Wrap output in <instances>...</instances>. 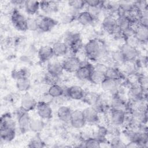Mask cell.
Masks as SVG:
<instances>
[{
  "instance_id": "cell-3",
  "label": "cell",
  "mask_w": 148,
  "mask_h": 148,
  "mask_svg": "<svg viewBox=\"0 0 148 148\" xmlns=\"http://www.w3.org/2000/svg\"><path fill=\"white\" fill-rule=\"evenodd\" d=\"M94 69V66L86 60L82 61L81 66L75 73V76L82 82L89 81Z\"/></svg>"
},
{
  "instance_id": "cell-39",
  "label": "cell",
  "mask_w": 148,
  "mask_h": 148,
  "mask_svg": "<svg viewBox=\"0 0 148 148\" xmlns=\"http://www.w3.org/2000/svg\"><path fill=\"white\" fill-rule=\"evenodd\" d=\"M138 83L145 91H147L148 78H147V76L146 74H144V73H142V74H139V75L138 74Z\"/></svg>"
},
{
  "instance_id": "cell-40",
  "label": "cell",
  "mask_w": 148,
  "mask_h": 148,
  "mask_svg": "<svg viewBox=\"0 0 148 148\" xmlns=\"http://www.w3.org/2000/svg\"><path fill=\"white\" fill-rule=\"evenodd\" d=\"M54 99V98L52 97L49 94H48V92H45V93L42 94L39 101H41L44 103L51 105L52 103H53Z\"/></svg>"
},
{
  "instance_id": "cell-5",
  "label": "cell",
  "mask_w": 148,
  "mask_h": 148,
  "mask_svg": "<svg viewBox=\"0 0 148 148\" xmlns=\"http://www.w3.org/2000/svg\"><path fill=\"white\" fill-rule=\"evenodd\" d=\"M64 71L68 73H75L81 66L82 61L75 55L66 57L62 62Z\"/></svg>"
},
{
  "instance_id": "cell-24",
  "label": "cell",
  "mask_w": 148,
  "mask_h": 148,
  "mask_svg": "<svg viewBox=\"0 0 148 148\" xmlns=\"http://www.w3.org/2000/svg\"><path fill=\"white\" fill-rule=\"evenodd\" d=\"M40 9L45 13L50 14L59 10V4L56 1H40Z\"/></svg>"
},
{
  "instance_id": "cell-20",
  "label": "cell",
  "mask_w": 148,
  "mask_h": 148,
  "mask_svg": "<svg viewBox=\"0 0 148 148\" xmlns=\"http://www.w3.org/2000/svg\"><path fill=\"white\" fill-rule=\"evenodd\" d=\"M78 23L82 26L92 25L96 19L87 10L80 12L76 17Z\"/></svg>"
},
{
  "instance_id": "cell-7",
  "label": "cell",
  "mask_w": 148,
  "mask_h": 148,
  "mask_svg": "<svg viewBox=\"0 0 148 148\" xmlns=\"http://www.w3.org/2000/svg\"><path fill=\"white\" fill-rule=\"evenodd\" d=\"M129 100H137L147 98V91H145L138 83L129 85L127 91Z\"/></svg>"
},
{
  "instance_id": "cell-14",
  "label": "cell",
  "mask_w": 148,
  "mask_h": 148,
  "mask_svg": "<svg viewBox=\"0 0 148 148\" xmlns=\"http://www.w3.org/2000/svg\"><path fill=\"white\" fill-rule=\"evenodd\" d=\"M21 110L17 116V125L21 133H25L30 130V123L31 118L27 112Z\"/></svg>"
},
{
  "instance_id": "cell-13",
  "label": "cell",
  "mask_w": 148,
  "mask_h": 148,
  "mask_svg": "<svg viewBox=\"0 0 148 148\" xmlns=\"http://www.w3.org/2000/svg\"><path fill=\"white\" fill-rule=\"evenodd\" d=\"M35 109L38 117L43 120H49L53 116V110L50 104L38 101Z\"/></svg>"
},
{
  "instance_id": "cell-2",
  "label": "cell",
  "mask_w": 148,
  "mask_h": 148,
  "mask_svg": "<svg viewBox=\"0 0 148 148\" xmlns=\"http://www.w3.org/2000/svg\"><path fill=\"white\" fill-rule=\"evenodd\" d=\"M10 18L14 27L18 31H25L27 30V18H26L17 9H14L13 10L11 13Z\"/></svg>"
},
{
  "instance_id": "cell-30",
  "label": "cell",
  "mask_w": 148,
  "mask_h": 148,
  "mask_svg": "<svg viewBox=\"0 0 148 148\" xmlns=\"http://www.w3.org/2000/svg\"><path fill=\"white\" fill-rule=\"evenodd\" d=\"M31 83L29 77H25L16 80V87L20 92H27L31 88Z\"/></svg>"
},
{
  "instance_id": "cell-10",
  "label": "cell",
  "mask_w": 148,
  "mask_h": 148,
  "mask_svg": "<svg viewBox=\"0 0 148 148\" xmlns=\"http://www.w3.org/2000/svg\"><path fill=\"white\" fill-rule=\"evenodd\" d=\"M110 108L112 109L121 110L125 112L129 111L128 102L123 98V97L117 94H114L110 97Z\"/></svg>"
},
{
  "instance_id": "cell-41",
  "label": "cell",
  "mask_w": 148,
  "mask_h": 148,
  "mask_svg": "<svg viewBox=\"0 0 148 148\" xmlns=\"http://www.w3.org/2000/svg\"><path fill=\"white\" fill-rule=\"evenodd\" d=\"M110 143L111 145V146L114 147H121L126 146L117 136H113Z\"/></svg>"
},
{
  "instance_id": "cell-29",
  "label": "cell",
  "mask_w": 148,
  "mask_h": 148,
  "mask_svg": "<svg viewBox=\"0 0 148 148\" xmlns=\"http://www.w3.org/2000/svg\"><path fill=\"white\" fill-rule=\"evenodd\" d=\"M45 127L44 120L40 118L31 119L30 123V130L35 133H39L42 131Z\"/></svg>"
},
{
  "instance_id": "cell-25",
  "label": "cell",
  "mask_w": 148,
  "mask_h": 148,
  "mask_svg": "<svg viewBox=\"0 0 148 148\" xmlns=\"http://www.w3.org/2000/svg\"><path fill=\"white\" fill-rule=\"evenodd\" d=\"M16 134V129L0 127L1 139L4 142H10L13 140Z\"/></svg>"
},
{
  "instance_id": "cell-37",
  "label": "cell",
  "mask_w": 148,
  "mask_h": 148,
  "mask_svg": "<svg viewBox=\"0 0 148 148\" xmlns=\"http://www.w3.org/2000/svg\"><path fill=\"white\" fill-rule=\"evenodd\" d=\"M110 57L112 58L113 62H114L115 64L119 65L122 64L125 61L123 57V55L119 50L113 52Z\"/></svg>"
},
{
  "instance_id": "cell-36",
  "label": "cell",
  "mask_w": 148,
  "mask_h": 148,
  "mask_svg": "<svg viewBox=\"0 0 148 148\" xmlns=\"http://www.w3.org/2000/svg\"><path fill=\"white\" fill-rule=\"evenodd\" d=\"M27 30L35 31L39 30L38 29V19L35 17L27 18Z\"/></svg>"
},
{
  "instance_id": "cell-38",
  "label": "cell",
  "mask_w": 148,
  "mask_h": 148,
  "mask_svg": "<svg viewBox=\"0 0 148 148\" xmlns=\"http://www.w3.org/2000/svg\"><path fill=\"white\" fill-rule=\"evenodd\" d=\"M45 146V142L39 137H35L32 138L29 141L28 147H43Z\"/></svg>"
},
{
  "instance_id": "cell-9",
  "label": "cell",
  "mask_w": 148,
  "mask_h": 148,
  "mask_svg": "<svg viewBox=\"0 0 148 148\" xmlns=\"http://www.w3.org/2000/svg\"><path fill=\"white\" fill-rule=\"evenodd\" d=\"M38 102L36 99L28 92L22 95L20 99V109L25 112H31L35 109Z\"/></svg>"
},
{
  "instance_id": "cell-34",
  "label": "cell",
  "mask_w": 148,
  "mask_h": 148,
  "mask_svg": "<svg viewBox=\"0 0 148 148\" xmlns=\"http://www.w3.org/2000/svg\"><path fill=\"white\" fill-rule=\"evenodd\" d=\"M68 5L70 8L79 12L80 10H83L86 6L85 1L82 0H72L68 1Z\"/></svg>"
},
{
  "instance_id": "cell-31",
  "label": "cell",
  "mask_w": 148,
  "mask_h": 148,
  "mask_svg": "<svg viewBox=\"0 0 148 148\" xmlns=\"http://www.w3.org/2000/svg\"><path fill=\"white\" fill-rule=\"evenodd\" d=\"M116 23L117 26L123 31L131 27V21L125 15H117L116 17Z\"/></svg>"
},
{
  "instance_id": "cell-17",
  "label": "cell",
  "mask_w": 148,
  "mask_h": 148,
  "mask_svg": "<svg viewBox=\"0 0 148 148\" xmlns=\"http://www.w3.org/2000/svg\"><path fill=\"white\" fill-rule=\"evenodd\" d=\"M106 79L116 80H121L125 77V75L120 69L115 66H108L104 72Z\"/></svg>"
},
{
  "instance_id": "cell-19",
  "label": "cell",
  "mask_w": 148,
  "mask_h": 148,
  "mask_svg": "<svg viewBox=\"0 0 148 148\" xmlns=\"http://www.w3.org/2000/svg\"><path fill=\"white\" fill-rule=\"evenodd\" d=\"M72 110L66 105L59 106L57 110V116L58 120L64 123H69Z\"/></svg>"
},
{
  "instance_id": "cell-15",
  "label": "cell",
  "mask_w": 148,
  "mask_h": 148,
  "mask_svg": "<svg viewBox=\"0 0 148 148\" xmlns=\"http://www.w3.org/2000/svg\"><path fill=\"white\" fill-rule=\"evenodd\" d=\"M121 80H116L109 79H105L100 84L102 89L107 93H110L112 95L116 94L120 86Z\"/></svg>"
},
{
  "instance_id": "cell-6",
  "label": "cell",
  "mask_w": 148,
  "mask_h": 148,
  "mask_svg": "<svg viewBox=\"0 0 148 148\" xmlns=\"http://www.w3.org/2000/svg\"><path fill=\"white\" fill-rule=\"evenodd\" d=\"M119 50L122 54L125 61H135L139 57V51L138 48L126 43L121 46Z\"/></svg>"
},
{
  "instance_id": "cell-43",
  "label": "cell",
  "mask_w": 148,
  "mask_h": 148,
  "mask_svg": "<svg viewBox=\"0 0 148 148\" xmlns=\"http://www.w3.org/2000/svg\"><path fill=\"white\" fill-rule=\"evenodd\" d=\"M25 1H20V0H14L10 1V3H12V5H16V6H20V5H24Z\"/></svg>"
},
{
  "instance_id": "cell-32",
  "label": "cell",
  "mask_w": 148,
  "mask_h": 148,
  "mask_svg": "<svg viewBox=\"0 0 148 148\" xmlns=\"http://www.w3.org/2000/svg\"><path fill=\"white\" fill-rule=\"evenodd\" d=\"M102 143L94 136H90L84 140H81L82 147H99Z\"/></svg>"
},
{
  "instance_id": "cell-11",
  "label": "cell",
  "mask_w": 148,
  "mask_h": 148,
  "mask_svg": "<svg viewBox=\"0 0 148 148\" xmlns=\"http://www.w3.org/2000/svg\"><path fill=\"white\" fill-rule=\"evenodd\" d=\"M85 92L86 91L81 86L74 84L66 88L65 91V95L69 99L79 101L83 100Z\"/></svg>"
},
{
  "instance_id": "cell-4",
  "label": "cell",
  "mask_w": 148,
  "mask_h": 148,
  "mask_svg": "<svg viewBox=\"0 0 148 148\" xmlns=\"http://www.w3.org/2000/svg\"><path fill=\"white\" fill-rule=\"evenodd\" d=\"M107 113L108 119L111 125L119 127L125 123L127 112L110 109Z\"/></svg>"
},
{
  "instance_id": "cell-26",
  "label": "cell",
  "mask_w": 148,
  "mask_h": 148,
  "mask_svg": "<svg viewBox=\"0 0 148 148\" xmlns=\"http://www.w3.org/2000/svg\"><path fill=\"white\" fill-rule=\"evenodd\" d=\"M24 8L25 12L29 15H34L40 9V2L37 1H25Z\"/></svg>"
},
{
  "instance_id": "cell-28",
  "label": "cell",
  "mask_w": 148,
  "mask_h": 148,
  "mask_svg": "<svg viewBox=\"0 0 148 148\" xmlns=\"http://www.w3.org/2000/svg\"><path fill=\"white\" fill-rule=\"evenodd\" d=\"M0 127L16 129V123L11 114L9 113L3 114L1 118Z\"/></svg>"
},
{
  "instance_id": "cell-8",
  "label": "cell",
  "mask_w": 148,
  "mask_h": 148,
  "mask_svg": "<svg viewBox=\"0 0 148 148\" xmlns=\"http://www.w3.org/2000/svg\"><path fill=\"white\" fill-rule=\"evenodd\" d=\"M83 110L75 109L72 110L69 124L75 129H81L86 124Z\"/></svg>"
},
{
  "instance_id": "cell-21",
  "label": "cell",
  "mask_w": 148,
  "mask_h": 148,
  "mask_svg": "<svg viewBox=\"0 0 148 148\" xmlns=\"http://www.w3.org/2000/svg\"><path fill=\"white\" fill-rule=\"evenodd\" d=\"M38 56L39 60L42 62L50 61L51 59L54 56L52 47L48 45L41 46L38 50Z\"/></svg>"
},
{
  "instance_id": "cell-35",
  "label": "cell",
  "mask_w": 148,
  "mask_h": 148,
  "mask_svg": "<svg viewBox=\"0 0 148 148\" xmlns=\"http://www.w3.org/2000/svg\"><path fill=\"white\" fill-rule=\"evenodd\" d=\"M28 71L25 68H20L18 70L14 71L12 73V77L16 80L25 77H28Z\"/></svg>"
},
{
  "instance_id": "cell-42",
  "label": "cell",
  "mask_w": 148,
  "mask_h": 148,
  "mask_svg": "<svg viewBox=\"0 0 148 148\" xmlns=\"http://www.w3.org/2000/svg\"><path fill=\"white\" fill-rule=\"evenodd\" d=\"M87 7H101L102 5V1L98 0H89L85 1Z\"/></svg>"
},
{
  "instance_id": "cell-18",
  "label": "cell",
  "mask_w": 148,
  "mask_h": 148,
  "mask_svg": "<svg viewBox=\"0 0 148 148\" xmlns=\"http://www.w3.org/2000/svg\"><path fill=\"white\" fill-rule=\"evenodd\" d=\"M46 70L47 72L57 77H60L64 71L62 62L58 61H51L49 62Z\"/></svg>"
},
{
  "instance_id": "cell-16",
  "label": "cell",
  "mask_w": 148,
  "mask_h": 148,
  "mask_svg": "<svg viewBox=\"0 0 148 148\" xmlns=\"http://www.w3.org/2000/svg\"><path fill=\"white\" fill-rule=\"evenodd\" d=\"M83 112L87 123L97 124L99 121L100 113L92 106L86 108L83 110Z\"/></svg>"
},
{
  "instance_id": "cell-33",
  "label": "cell",
  "mask_w": 148,
  "mask_h": 148,
  "mask_svg": "<svg viewBox=\"0 0 148 148\" xmlns=\"http://www.w3.org/2000/svg\"><path fill=\"white\" fill-rule=\"evenodd\" d=\"M98 97H99V94L94 92H92V91L86 92L84 98L83 99V101L86 103L88 104L90 106H93L97 101Z\"/></svg>"
},
{
  "instance_id": "cell-23",
  "label": "cell",
  "mask_w": 148,
  "mask_h": 148,
  "mask_svg": "<svg viewBox=\"0 0 148 148\" xmlns=\"http://www.w3.org/2000/svg\"><path fill=\"white\" fill-rule=\"evenodd\" d=\"M134 36L140 44L147 43L148 40L147 27L138 25L134 29Z\"/></svg>"
},
{
  "instance_id": "cell-22",
  "label": "cell",
  "mask_w": 148,
  "mask_h": 148,
  "mask_svg": "<svg viewBox=\"0 0 148 148\" xmlns=\"http://www.w3.org/2000/svg\"><path fill=\"white\" fill-rule=\"evenodd\" d=\"M52 49L54 56L57 57H60L66 56L69 51L68 46L63 41H57L52 45Z\"/></svg>"
},
{
  "instance_id": "cell-1",
  "label": "cell",
  "mask_w": 148,
  "mask_h": 148,
  "mask_svg": "<svg viewBox=\"0 0 148 148\" xmlns=\"http://www.w3.org/2000/svg\"><path fill=\"white\" fill-rule=\"evenodd\" d=\"M83 51L87 60L97 61L104 56V46L102 42L97 39H92L83 46Z\"/></svg>"
},
{
  "instance_id": "cell-12",
  "label": "cell",
  "mask_w": 148,
  "mask_h": 148,
  "mask_svg": "<svg viewBox=\"0 0 148 148\" xmlns=\"http://www.w3.org/2000/svg\"><path fill=\"white\" fill-rule=\"evenodd\" d=\"M38 29L43 32H46L51 31L58 23L56 20L47 16H40L38 18Z\"/></svg>"
},
{
  "instance_id": "cell-27",
  "label": "cell",
  "mask_w": 148,
  "mask_h": 148,
  "mask_svg": "<svg viewBox=\"0 0 148 148\" xmlns=\"http://www.w3.org/2000/svg\"><path fill=\"white\" fill-rule=\"evenodd\" d=\"M65 90L58 83L49 86L47 92L54 98H56L62 95H65Z\"/></svg>"
}]
</instances>
